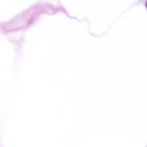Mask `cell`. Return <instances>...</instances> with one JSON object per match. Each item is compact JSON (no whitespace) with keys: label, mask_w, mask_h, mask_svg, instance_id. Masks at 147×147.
<instances>
[{"label":"cell","mask_w":147,"mask_h":147,"mask_svg":"<svg viewBox=\"0 0 147 147\" xmlns=\"http://www.w3.org/2000/svg\"><path fill=\"white\" fill-rule=\"evenodd\" d=\"M146 8H147V1H146Z\"/></svg>","instance_id":"obj_1"}]
</instances>
